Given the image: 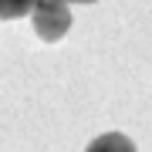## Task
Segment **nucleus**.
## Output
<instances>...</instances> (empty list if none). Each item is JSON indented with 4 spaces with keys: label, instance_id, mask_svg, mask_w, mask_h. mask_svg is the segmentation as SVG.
Masks as SVG:
<instances>
[{
    "label": "nucleus",
    "instance_id": "obj_1",
    "mask_svg": "<svg viewBox=\"0 0 152 152\" xmlns=\"http://www.w3.org/2000/svg\"><path fill=\"white\" fill-rule=\"evenodd\" d=\"M31 24L34 34L41 41L54 44L71 31V10H68V0H37V7L31 10Z\"/></svg>",
    "mask_w": 152,
    "mask_h": 152
},
{
    "label": "nucleus",
    "instance_id": "obj_2",
    "mask_svg": "<svg viewBox=\"0 0 152 152\" xmlns=\"http://www.w3.org/2000/svg\"><path fill=\"white\" fill-rule=\"evenodd\" d=\"M85 152H135V142L129 135H122V132H105V135L88 142Z\"/></svg>",
    "mask_w": 152,
    "mask_h": 152
},
{
    "label": "nucleus",
    "instance_id": "obj_3",
    "mask_svg": "<svg viewBox=\"0 0 152 152\" xmlns=\"http://www.w3.org/2000/svg\"><path fill=\"white\" fill-rule=\"evenodd\" d=\"M37 0H0V20H17V17L31 14Z\"/></svg>",
    "mask_w": 152,
    "mask_h": 152
},
{
    "label": "nucleus",
    "instance_id": "obj_4",
    "mask_svg": "<svg viewBox=\"0 0 152 152\" xmlns=\"http://www.w3.org/2000/svg\"><path fill=\"white\" fill-rule=\"evenodd\" d=\"M68 4H91V0H68Z\"/></svg>",
    "mask_w": 152,
    "mask_h": 152
}]
</instances>
